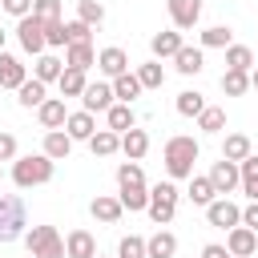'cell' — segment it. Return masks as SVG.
I'll use <instances>...</instances> for the list:
<instances>
[{
	"label": "cell",
	"instance_id": "obj_49",
	"mask_svg": "<svg viewBox=\"0 0 258 258\" xmlns=\"http://www.w3.org/2000/svg\"><path fill=\"white\" fill-rule=\"evenodd\" d=\"M202 258H230V250H226L222 242H206V246H202Z\"/></svg>",
	"mask_w": 258,
	"mask_h": 258
},
{
	"label": "cell",
	"instance_id": "obj_2",
	"mask_svg": "<svg viewBox=\"0 0 258 258\" xmlns=\"http://www.w3.org/2000/svg\"><path fill=\"white\" fill-rule=\"evenodd\" d=\"M52 169H56V161L52 157H44V153H16V161H12V181L20 185V189H32V185H44V181H52Z\"/></svg>",
	"mask_w": 258,
	"mask_h": 258
},
{
	"label": "cell",
	"instance_id": "obj_45",
	"mask_svg": "<svg viewBox=\"0 0 258 258\" xmlns=\"http://www.w3.org/2000/svg\"><path fill=\"white\" fill-rule=\"evenodd\" d=\"M44 44L48 48H64V20H48L44 24Z\"/></svg>",
	"mask_w": 258,
	"mask_h": 258
},
{
	"label": "cell",
	"instance_id": "obj_46",
	"mask_svg": "<svg viewBox=\"0 0 258 258\" xmlns=\"http://www.w3.org/2000/svg\"><path fill=\"white\" fill-rule=\"evenodd\" d=\"M0 8H4L8 16H16V20H20V16H28V12H32V0H0Z\"/></svg>",
	"mask_w": 258,
	"mask_h": 258
},
{
	"label": "cell",
	"instance_id": "obj_27",
	"mask_svg": "<svg viewBox=\"0 0 258 258\" xmlns=\"http://www.w3.org/2000/svg\"><path fill=\"white\" fill-rule=\"evenodd\" d=\"M89 149H93V157H113V153L121 149V133H113V129H97V133L89 137Z\"/></svg>",
	"mask_w": 258,
	"mask_h": 258
},
{
	"label": "cell",
	"instance_id": "obj_36",
	"mask_svg": "<svg viewBox=\"0 0 258 258\" xmlns=\"http://www.w3.org/2000/svg\"><path fill=\"white\" fill-rule=\"evenodd\" d=\"M198 129H202V133H222V129H226V109L206 105V109L198 113Z\"/></svg>",
	"mask_w": 258,
	"mask_h": 258
},
{
	"label": "cell",
	"instance_id": "obj_34",
	"mask_svg": "<svg viewBox=\"0 0 258 258\" xmlns=\"http://www.w3.org/2000/svg\"><path fill=\"white\" fill-rule=\"evenodd\" d=\"M137 81H141V89H161V85H165V69H161V60H145V64H137Z\"/></svg>",
	"mask_w": 258,
	"mask_h": 258
},
{
	"label": "cell",
	"instance_id": "obj_23",
	"mask_svg": "<svg viewBox=\"0 0 258 258\" xmlns=\"http://www.w3.org/2000/svg\"><path fill=\"white\" fill-rule=\"evenodd\" d=\"M64 64L69 69H93L97 64V48H93V40H81V44H64Z\"/></svg>",
	"mask_w": 258,
	"mask_h": 258
},
{
	"label": "cell",
	"instance_id": "obj_14",
	"mask_svg": "<svg viewBox=\"0 0 258 258\" xmlns=\"http://www.w3.org/2000/svg\"><path fill=\"white\" fill-rule=\"evenodd\" d=\"M24 81H28V69L20 64V56L0 48V89H20Z\"/></svg>",
	"mask_w": 258,
	"mask_h": 258
},
{
	"label": "cell",
	"instance_id": "obj_5",
	"mask_svg": "<svg viewBox=\"0 0 258 258\" xmlns=\"http://www.w3.org/2000/svg\"><path fill=\"white\" fill-rule=\"evenodd\" d=\"M16 40H20V48L28 52V56H40L48 44H44V20H36L32 12L28 16H20L16 20Z\"/></svg>",
	"mask_w": 258,
	"mask_h": 258
},
{
	"label": "cell",
	"instance_id": "obj_26",
	"mask_svg": "<svg viewBox=\"0 0 258 258\" xmlns=\"http://www.w3.org/2000/svg\"><path fill=\"white\" fill-rule=\"evenodd\" d=\"M56 85H60V97H81L85 93V85H89V77H85V69H60V77H56Z\"/></svg>",
	"mask_w": 258,
	"mask_h": 258
},
{
	"label": "cell",
	"instance_id": "obj_6",
	"mask_svg": "<svg viewBox=\"0 0 258 258\" xmlns=\"http://www.w3.org/2000/svg\"><path fill=\"white\" fill-rule=\"evenodd\" d=\"M206 222L218 226V230H234V226L242 222V206L230 202V198H214V202L206 206Z\"/></svg>",
	"mask_w": 258,
	"mask_h": 258
},
{
	"label": "cell",
	"instance_id": "obj_53",
	"mask_svg": "<svg viewBox=\"0 0 258 258\" xmlns=\"http://www.w3.org/2000/svg\"><path fill=\"white\" fill-rule=\"evenodd\" d=\"M97 258H101V254H97Z\"/></svg>",
	"mask_w": 258,
	"mask_h": 258
},
{
	"label": "cell",
	"instance_id": "obj_22",
	"mask_svg": "<svg viewBox=\"0 0 258 258\" xmlns=\"http://www.w3.org/2000/svg\"><path fill=\"white\" fill-rule=\"evenodd\" d=\"M238 189L250 202H258V153H250V157L238 161Z\"/></svg>",
	"mask_w": 258,
	"mask_h": 258
},
{
	"label": "cell",
	"instance_id": "obj_1",
	"mask_svg": "<svg viewBox=\"0 0 258 258\" xmlns=\"http://www.w3.org/2000/svg\"><path fill=\"white\" fill-rule=\"evenodd\" d=\"M198 153H202V145H198L189 133H177V137H169V141H165V149H161V161H165V173H169V181H181V177H189V173H194V165H198Z\"/></svg>",
	"mask_w": 258,
	"mask_h": 258
},
{
	"label": "cell",
	"instance_id": "obj_31",
	"mask_svg": "<svg viewBox=\"0 0 258 258\" xmlns=\"http://www.w3.org/2000/svg\"><path fill=\"white\" fill-rule=\"evenodd\" d=\"M222 52H226V69H238V73H250L254 69V52L246 44H226Z\"/></svg>",
	"mask_w": 258,
	"mask_h": 258
},
{
	"label": "cell",
	"instance_id": "obj_4",
	"mask_svg": "<svg viewBox=\"0 0 258 258\" xmlns=\"http://www.w3.org/2000/svg\"><path fill=\"white\" fill-rule=\"evenodd\" d=\"M24 246L32 258H64V238L56 226H32L24 230Z\"/></svg>",
	"mask_w": 258,
	"mask_h": 258
},
{
	"label": "cell",
	"instance_id": "obj_11",
	"mask_svg": "<svg viewBox=\"0 0 258 258\" xmlns=\"http://www.w3.org/2000/svg\"><path fill=\"white\" fill-rule=\"evenodd\" d=\"M64 117H69L64 97H44V101L36 105V121H40V129H64Z\"/></svg>",
	"mask_w": 258,
	"mask_h": 258
},
{
	"label": "cell",
	"instance_id": "obj_32",
	"mask_svg": "<svg viewBox=\"0 0 258 258\" xmlns=\"http://www.w3.org/2000/svg\"><path fill=\"white\" fill-rule=\"evenodd\" d=\"M16 93H20V105H24V109H36V105L48 97V85H44V81H36V77H28Z\"/></svg>",
	"mask_w": 258,
	"mask_h": 258
},
{
	"label": "cell",
	"instance_id": "obj_3",
	"mask_svg": "<svg viewBox=\"0 0 258 258\" xmlns=\"http://www.w3.org/2000/svg\"><path fill=\"white\" fill-rule=\"evenodd\" d=\"M177 185L173 181H157L153 189H149V206H145V214L153 218V226H169L173 222V214H177Z\"/></svg>",
	"mask_w": 258,
	"mask_h": 258
},
{
	"label": "cell",
	"instance_id": "obj_47",
	"mask_svg": "<svg viewBox=\"0 0 258 258\" xmlns=\"http://www.w3.org/2000/svg\"><path fill=\"white\" fill-rule=\"evenodd\" d=\"M0 161H16V137L0 133Z\"/></svg>",
	"mask_w": 258,
	"mask_h": 258
},
{
	"label": "cell",
	"instance_id": "obj_16",
	"mask_svg": "<svg viewBox=\"0 0 258 258\" xmlns=\"http://www.w3.org/2000/svg\"><path fill=\"white\" fill-rule=\"evenodd\" d=\"M64 258H97V238L89 230H69L64 238Z\"/></svg>",
	"mask_w": 258,
	"mask_h": 258
},
{
	"label": "cell",
	"instance_id": "obj_21",
	"mask_svg": "<svg viewBox=\"0 0 258 258\" xmlns=\"http://www.w3.org/2000/svg\"><path fill=\"white\" fill-rule=\"evenodd\" d=\"M121 153H125V161H141L145 153H149V133L145 129H125L121 133Z\"/></svg>",
	"mask_w": 258,
	"mask_h": 258
},
{
	"label": "cell",
	"instance_id": "obj_12",
	"mask_svg": "<svg viewBox=\"0 0 258 258\" xmlns=\"http://www.w3.org/2000/svg\"><path fill=\"white\" fill-rule=\"evenodd\" d=\"M89 214H93L97 222H105V226H117L121 214H125V206H121V198H113V194H97V198L89 202Z\"/></svg>",
	"mask_w": 258,
	"mask_h": 258
},
{
	"label": "cell",
	"instance_id": "obj_20",
	"mask_svg": "<svg viewBox=\"0 0 258 258\" xmlns=\"http://www.w3.org/2000/svg\"><path fill=\"white\" fill-rule=\"evenodd\" d=\"M40 153L52 157V161H64V157L73 153V137H69L64 129H44V145H40Z\"/></svg>",
	"mask_w": 258,
	"mask_h": 258
},
{
	"label": "cell",
	"instance_id": "obj_19",
	"mask_svg": "<svg viewBox=\"0 0 258 258\" xmlns=\"http://www.w3.org/2000/svg\"><path fill=\"white\" fill-rule=\"evenodd\" d=\"M64 133H69L73 141H89V137L97 133V121H93V113H89V109H77V113H69V117H64Z\"/></svg>",
	"mask_w": 258,
	"mask_h": 258
},
{
	"label": "cell",
	"instance_id": "obj_42",
	"mask_svg": "<svg viewBox=\"0 0 258 258\" xmlns=\"http://www.w3.org/2000/svg\"><path fill=\"white\" fill-rule=\"evenodd\" d=\"M117 258H145V238L125 234V238L117 242Z\"/></svg>",
	"mask_w": 258,
	"mask_h": 258
},
{
	"label": "cell",
	"instance_id": "obj_15",
	"mask_svg": "<svg viewBox=\"0 0 258 258\" xmlns=\"http://www.w3.org/2000/svg\"><path fill=\"white\" fill-rule=\"evenodd\" d=\"M173 69H177L181 77H198V73L206 69V48H189V44H181V48L173 52Z\"/></svg>",
	"mask_w": 258,
	"mask_h": 258
},
{
	"label": "cell",
	"instance_id": "obj_30",
	"mask_svg": "<svg viewBox=\"0 0 258 258\" xmlns=\"http://www.w3.org/2000/svg\"><path fill=\"white\" fill-rule=\"evenodd\" d=\"M250 153H254V145H250L246 133H226V141H222V157H226V161H242V157H250Z\"/></svg>",
	"mask_w": 258,
	"mask_h": 258
},
{
	"label": "cell",
	"instance_id": "obj_29",
	"mask_svg": "<svg viewBox=\"0 0 258 258\" xmlns=\"http://www.w3.org/2000/svg\"><path fill=\"white\" fill-rule=\"evenodd\" d=\"M60 69H64V60H60V56L40 52V56H36V64H32V77H36V81H44V85H52V81L60 77Z\"/></svg>",
	"mask_w": 258,
	"mask_h": 258
},
{
	"label": "cell",
	"instance_id": "obj_7",
	"mask_svg": "<svg viewBox=\"0 0 258 258\" xmlns=\"http://www.w3.org/2000/svg\"><path fill=\"white\" fill-rule=\"evenodd\" d=\"M206 177H210V185H214V194H218V198H230V194L238 189V161H226V157H222V161H214V165H210V173H206Z\"/></svg>",
	"mask_w": 258,
	"mask_h": 258
},
{
	"label": "cell",
	"instance_id": "obj_43",
	"mask_svg": "<svg viewBox=\"0 0 258 258\" xmlns=\"http://www.w3.org/2000/svg\"><path fill=\"white\" fill-rule=\"evenodd\" d=\"M81 40H93V28L85 20H64V44H81Z\"/></svg>",
	"mask_w": 258,
	"mask_h": 258
},
{
	"label": "cell",
	"instance_id": "obj_50",
	"mask_svg": "<svg viewBox=\"0 0 258 258\" xmlns=\"http://www.w3.org/2000/svg\"><path fill=\"white\" fill-rule=\"evenodd\" d=\"M250 89H254V93H258V64H254V69H250Z\"/></svg>",
	"mask_w": 258,
	"mask_h": 258
},
{
	"label": "cell",
	"instance_id": "obj_38",
	"mask_svg": "<svg viewBox=\"0 0 258 258\" xmlns=\"http://www.w3.org/2000/svg\"><path fill=\"white\" fill-rule=\"evenodd\" d=\"M226 44H234V28H226V24H210V28L202 32V48H226Z\"/></svg>",
	"mask_w": 258,
	"mask_h": 258
},
{
	"label": "cell",
	"instance_id": "obj_37",
	"mask_svg": "<svg viewBox=\"0 0 258 258\" xmlns=\"http://www.w3.org/2000/svg\"><path fill=\"white\" fill-rule=\"evenodd\" d=\"M77 20H85L89 28L105 24V4L101 0H77Z\"/></svg>",
	"mask_w": 258,
	"mask_h": 258
},
{
	"label": "cell",
	"instance_id": "obj_41",
	"mask_svg": "<svg viewBox=\"0 0 258 258\" xmlns=\"http://www.w3.org/2000/svg\"><path fill=\"white\" fill-rule=\"evenodd\" d=\"M117 185H145L141 161H121V165H117Z\"/></svg>",
	"mask_w": 258,
	"mask_h": 258
},
{
	"label": "cell",
	"instance_id": "obj_51",
	"mask_svg": "<svg viewBox=\"0 0 258 258\" xmlns=\"http://www.w3.org/2000/svg\"><path fill=\"white\" fill-rule=\"evenodd\" d=\"M4 36H8V32H4V28H0V48H4Z\"/></svg>",
	"mask_w": 258,
	"mask_h": 258
},
{
	"label": "cell",
	"instance_id": "obj_18",
	"mask_svg": "<svg viewBox=\"0 0 258 258\" xmlns=\"http://www.w3.org/2000/svg\"><path fill=\"white\" fill-rule=\"evenodd\" d=\"M137 125V113H133V105H125V101H113L109 109H105V129H113V133H125V129H133Z\"/></svg>",
	"mask_w": 258,
	"mask_h": 258
},
{
	"label": "cell",
	"instance_id": "obj_40",
	"mask_svg": "<svg viewBox=\"0 0 258 258\" xmlns=\"http://www.w3.org/2000/svg\"><path fill=\"white\" fill-rule=\"evenodd\" d=\"M4 222H28L24 218V202L16 194H0V226Z\"/></svg>",
	"mask_w": 258,
	"mask_h": 258
},
{
	"label": "cell",
	"instance_id": "obj_48",
	"mask_svg": "<svg viewBox=\"0 0 258 258\" xmlns=\"http://www.w3.org/2000/svg\"><path fill=\"white\" fill-rule=\"evenodd\" d=\"M242 226H250V230L258 234V202H250V206H242Z\"/></svg>",
	"mask_w": 258,
	"mask_h": 258
},
{
	"label": "cell",
	"instance_id": "obj_10",
	"mask_svg": "<svg viewBox=\"0 0 258 258\" xmlns=\"http://www.w3.org/2000/svg\"><path fill=\"white\" fill-rule=\"evenodd\" d=\"M97 69H101V77H121V73H129V52L125 48H117V44H109V48H101L97 52Z\"/></svg>",
	"mask_w": 258,
	"mask_h": 258
},
{
	"label": "cell",
	"instance_id": "obj_17",
	"mask_svg": "<svg viewBox=\"0 0 258 258\" xmlns=\"http://www.w3.org/2000/svg\"><path fill=\"white\" fill-rule=\"evenodd\" d=\"M181 44H185V40H181V28H165V32H153L149 52H153V60H165V56H173Z\"/></svg>",
	"mask_w": 258,
	"mask_h": 258
},
{
	"label": "cell",
	"instance_id": "obj_52",
	"mask_svg": "<svg viewBox=\"0 0 258 258\" xmlns=\"http://www.w3.org/2000/svg\"><path fill=\"white\" fill-rule=\"evenodd\" d=\"M24 258H32V254H24Z\"/></svg>",
	"mask_w": 258,
	"mask_h": 258
},
{
	"label": "cell",
	"instance_id": "obj_13",
	"mask_svg": "<svg viewBox=\"0 0 258 258\" xmlns=\"http://www.w3.org/2000/svg\"><path fill=\"white\" fill-rule=\"evenodd\" d=\"M173 28H194L202 20V0H165Z\"/></svg>",
	"mask_w": 258,
	"mask_h": 258
},
{
	"label": "cell",
	"instance_id": "obj_28",
	"mask_svg": "<svg viewBox=\"0 0 258 258\" xmlns=\"http://www.w3.org/2000/svg\"><path fill=\"white\" fill-rule=\"evenodd\" d=\"M185 198H189L194 206H202V210H206L218 194H214V185H210V177H206V173H189V189H185Z\"/></svg>",
	"mask_w": 258,
	"mask_h": 258
},
{
	"label": "cell",
	"instance_id": "obj_44",
	"mask_svg": "<svg viewBox=\"0 0 258 258\" xmlns=\"http://www.w3.org/2000/svg\"><path fill=\"white\" fill-rule=\"evenodd\" d=\"M32 16L36 20H60V0H32Z\"/></svg>",
	"mask_w": 258,
	"mask_h": 258
},
{
	"label": "cell",
	"instance_id": "obj_9",
	"mask_svg": "<svg viewBox=\"0 0 258 258\" xmlns=\"http://www.w3.org/2000/svg\"><path fill=\"white\" fill-rule=\"evenodd\" d=\"M113 101H117V97H113V85H109V81H89L85 93H81V105H85L89 113H105Z\"/></svg>",
	"mask_w": 258,
	"mask_h": 258
},
{
	"label": "cell",
	"instance_id": "obj_25",
	"mask_svg": "<svg viewBox=\"0 0 258 258\" xmlns=\"http://www.w3.org/2000/svg\"><path fill=\"white\" fill-rule=\"evenodd\" d=\"M177 254V238L169 230H157L153 238H145V258H173Z\"/></svg>",
	"mask_w": 258,
	"mask_h": 258
},
{
	"label": "cell",
	"instance_id": "obj_33",
	"mask_svg": "<svg viewBox=\"0 0 258 258\" xmlns=\"http://www.w3.org/2000/svg\"><path fill=\"white\" fill-rule=\"evenodd\" d=\"M117 198H121V206H125L129 214H141V210L149 206V189H145V185H121Z\"/></svg>",
	"mask_w": 258,
	"mask_h": 258
},
{
	"label": "cell",
	"instance_id": "obj_8",
	"mask_svg": "<svg viewBox=\"0 0 258 258\" xmlns=\"http://www.w3.org/2000/svg\"><path fill=\"white\" fill-rule=\"evenodd\" d=\"M226 250H230V258H254L258 254V234L238 222L234 230H226Z\"/></svg>",
	"mask_w": 258,
	"mask_h": 258
},
{
	"label": "cell",
	"instance_id": "obj_39",
	"mask_svg": "<svg viewBox=\"0 0 258 258\" xmlns=\"http://www.w3.org/2000/svg\"><path fill=\"white\" fill-rule=\"evenodd\" d=\"M202 109H206V97H202L198 89H181V93H177V113H181V117H198Z\"/></svg>",
	"mask_w": 258,
	"mask_h": 258
},
{
	"label": "cell",
	"instance_id": "obj_35",
	"mask_svg": "<svg viewBox=\"0 0 258 258\" xmlns=\"http://www.w3.org/2000/svg\"><path fill=\"white\" fill-rule=\"evenodd\" d=\"M222 93H226V97H242V93H250V73L226 69V73H222Z\"/></svg>",
	"mask_w": 258,
	"mask_h": 258
},
{
	"label": "cell",
	"instance_id": "obj_24",
	"mask_svg": "<svg viewBox=\"0 0 258 258\" xmlns=\"http://www.w3.org/2000/svg\"><path fill=\"white\" fill-rule=\"evenodd\" d=\"M109 85H113V97H117V101H125V105H133V101L145 93V89H141V81H137V73H121V77H113Z\"/></svg>",
	"mask_w": 258,
	"mask_h": 258
}]
</instances>
